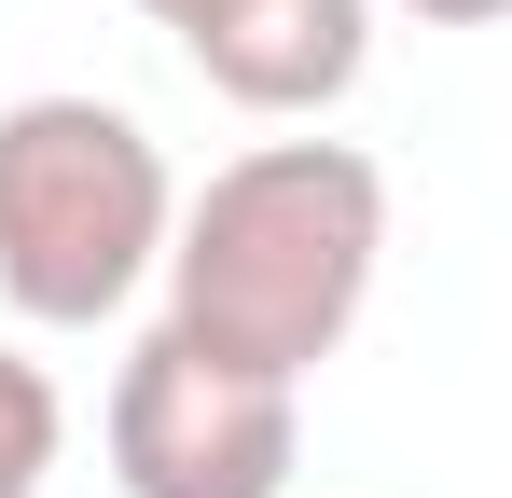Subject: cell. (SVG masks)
I'll list each match as a JSON object with an SVG mask.
<instances>
[{
    "label": "cell",
    "instance_id": "cell-5",
    "mask_svg": "<svg viewBox=\"0 0 512 498\" xmlns=\"http://www.w3.org/2000/svg\"><path fill=\"white\" fill-rule=\"evenodd\" d=\"M56 443H70V402H56V374L0 346V498H42Z\"/></svg>",
    "mask_w": 512,
    "mask_h": 498
},
{
    "label": "cell",
    "instance_id": "cell-1",
    "mask_svg": "<svg viewBox=\"0 0 512 498\" xmlns=\"http://www.w3.org/2000/svg\"><path fill=\"white\" fill-rule=\"evenodd\" d=\"M374 263H388V166L360 139H263V153L208 166V194H180L167 319L277 388H305L360 332Z\"/></svg>",
    "mask_w": 512,
    "mask_h": 498
},
{
    "label": "cell",
    "instance_id": "cell-7",
    "mask_svg": "<svg viewBox=\"0 0 512 498\" xmlns=\"http://www.w3.org/2000/svg\"><path fill=\"white\" fill-rule=\"evenodd\" d=\"M139 14H153V28H194V14H208V0H139Z\"/></svg>",
    "mask_w": 512,
    "mask_h": 498
},
{
    "label": "cell",
    "instance_id": "cell-6",
    "mask_svg": "<svg viewBox=\"0 0 512 498\" xmlns=\"http://www.w3.org/2000/svg\"><path fill=\"white\" fill-rule=\"evenodd\" d=\"M402 14H416V28H499L512 0H402Z\"/></svg>",
    "mask_w": 512,
    "mask_h": 498
},
{
    "label": "cell",
    "instance_id": "cell-2",
    "mask_svg": "<svg viewBox=\"0 0 512 498\" xmlns=\"http://www.w3.org/2000/svg\"><path fill=\"white\" fill-rule=\"evenodd\" d=\"M180 180L139 111L111 97H14L0 111V305L28 332H97L167 277Z\"/></svg>",
    "mask_w": 512,
    "mask_h": 498
},
{
    "label": "cell",
    "instance_id": "cell-4",
    "mask_svg": "<svg viewBox=\"0 0 512 498\" xmlns=\"http://www.w3.org/2000/svg\"><path fill=\"white\" fill-rule=\"evenodd\" d=\"M180 56L222 83L236 111L305 125V111H333L346 83L374 70V0H208L180 28Z\"/></svg>",
    "mask_w": 512,
    "mask_h": 498
},
{
    "label": "cell",
    "instance_id": "cell-3",
    "mask_svg": "<svg viewBox=\"0 0 512 498\" xmlns=\"http://www.w3.org/2000/svg\"><path fill=\"white\" fill-rule=\"evenodd\" d=\"M291 457H305V388L194 346L180 319L125 346V374H111V485L125 498H291Z\"/></svg>",
    "mask_w": 512,
    "mask_h": 498
}]
</instances>
